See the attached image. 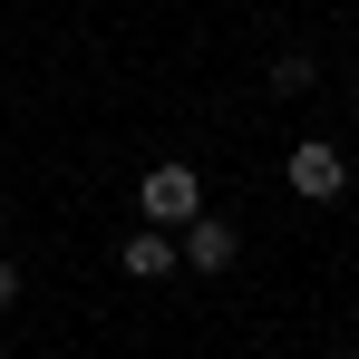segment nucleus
I'll use <instances>...</instances> for the list:
<instances>
[{"label":"nucleus","mask_w":359,"mask_h":359,"mask_svg":"<svg viewBox=\"0 0 359 359\" xmlns=\"http://www.w3.org/2000/svg\"><path fill=\"white\" fill-rule=\"evenodd\" d=\"M136 204H146V224H165V233H175L184 214H204V175L175 156V165H156V175L136 184Z\"/></svg>","instance_id":"f257e3e1"},{"label":"nucleus","mask_w":359,"mask_h":359,"mask_svg":"<svg viewBox=\"0 0 359 359\" xmlns=\"http://www.w3.org/2000/svg\"><path fill=\"white\" fill-rule=\"evenodd\" d=\"M340 184H350V156H340L330 136H301L292 146V194L301 204H340Z\"/></svg>","instance_id":"f03ea898"},{"label":"nucleus","mask_w":359,"mask_h":359,"mask_svg":"<svg viewBox=\"0 0 359 359\" xmlns=\"http://www.w3.org/2000/svg\"><path fill=\"white\" fill-rule=\"evenodd\" d=\"M175 252H184V272H204V282H214V272H233L243 233L224 224V214H184V224H175Z\"/></svg>","instance_id":"7ed1b4c3"},{"label":"nucleus","mask_w":359,"mask_h":359,"mask_svg":"<svg viewBox=\"0 0 359 359\" xmlns=\"http://www.w3.org/2000/svg\"><path fill=\"white\" fill-rule=\"evenodd\" d=\"M126 282H165V272H175V233H165V224H146V233H126Z\"/></svg>","instance_id":"20e7f679"},{"label":"nucleus","mask_w":359,"mask_h":359,"mask_svg":"<svg viewBox=\"0 0 359 359\" xmlns=\"http://www.w3.org/2000/svg\"><path fill=\"white\" fill-rule=\"evenodd\" d=\"M262 78H272V97H301V88H311L320 68H311V49H282V59L262 68Z\"/></svg>","instance_id":"39448f33"},{"label":"nucleus","mask_w":359,"mask_h":359,"mask_svg":"<svg viewBox=\"0 0 359 359\" xmlns=\"http://www.w3.org/2000/svg\"><path fill=\"white\" fill-rule=\"evenodd\" d=\"M10 301H20V272H10V262H0V311H10Z\"/></svg>","instance_id":"423d86ee"},{"label":"nucleus","mask_w":359,"mask_h":359,"mask_svg":"<svg viewBox=\"0 0 359 359\" xmlns=\"http://www.w3.org/2000/svg\"><path fill=\"white\" fill-rule=\"evenodd\" d=\"M0 233H10V214H0Z\"/></svg>","instance_id":"0eeeda50"},{"label":"nucleus","mask_w":359,"mask_h":359,"mask_svg":"<svg viewBox=\"0 0 359 359\" xmlns=\"http://www.w3.org/2000/svg\"><path fill=\"white\" fill-rule=\"evenodd\" d=\"M350 97H359V78H350Z\"/></svg>","instance_id":"6e6552de"},{"label":"nucleus","mask_w":359,"mask_h":359,"mask_svg":"<svg viewBox=\"0 0 359 359\" xmlns=\"http://www.w3.org/2000/svg\"><path fill=\"white\" fill-rule=\"evenodd\" d=\"M350 10H359V0H350Z\"/></svg>","instance_id":"1a4fd4ad"}]
</instances>
